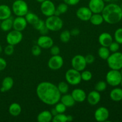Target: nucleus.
Masks as SVG:
<instances>
[{"label": "nucleus", "instance_id": "nucleus-1", "mask_svg": "<svg viewBox=\"0 0 122 122\" xmlns=\"http://www.w3.org/2000/svg\"><path fill=\"white\" fill-rule=\"evenodd\" d=\"M36 93L38 98L48 106H54L59 102L61 96L57 86L47 81L40 82L38 85Z\"/></svg>", "mask_w": 122, "mask_h": 122}, {"label": "nucleus", "instance_id": "nucleus-2", "mask_svg": "<svg viewBox=\"0 0 122 122\" xmlns=\"http://www.w3.org/2000/svg\"><path fill=\"white\" fill-rule=\"evenodd\" d=\"M101 14L105 22L110 25L118 23L122 19L121 7L114 3H111L105 5Z\"/></svg>", "mask_w": 122, "mask_h": 122}, {"label": "nucleus", "instance_id": "nucleus-3", "mask_svg": "<svg viewBox=\"0 0 122 122\" xmlns=\"http://www.w3.org/2000/svg\"><path fill=\"white\" fill-rule=\"evenodd\" d=\"M45 23L46 27L51 32H57L63 28V21L60 16L52 15L47 17Z\"/></svg>", "mask_w": 122, "mask_h": 122}, {"label": "nucleus", "instance_id": "nucleus-4", "mask_svg": "<svg viewBox=\"0 0 122 122\" xmlns=\"http://www.w3.org/2000/svg\"><path fill=\"white\" fill-rule=\"evenodd\" d=\"M107 62L110 69L120 70L122 68V53L119 51L113 52L107 59Z\"/></svg>", "mask_w": 122, "mask_h": 122}, {"label": "nucleus", "instance_id": "nucleus-5", "mask_svg": "<svg viewBox=\"0 0 122 122\" xmlns=\"http://www.w3.org/2000/svg\"><path fill=\"white\" fill-rule=\"evenodd\" d=\"M11 10L16 16L25 17L29 12L28 5L24 0H15L12 5Z\"/></svg>", "mask_w": 122, "mask_h": 122}, {"label": "nucleus", "instance_id": "nucleus-6", "mask_svg": "<svg viewBox=\"0 0 122 122\" xmlns=\"http://www.w3.org/2000/svg\"><path fill=\"white\" fill-rule=\"evenodd\" d=\"M106 79L107 84L112 86L115 87L119 85L122 79V76L120 70L111 69L107 72Z\"/></svg>", "mask_w": 122, "mask_h": 122}, {"label": "nucleus", "instance_id": "nucleus-7", "mask_svg": "<svg viewBox=\"0 0 122 122\" xmlns=\"http://www.w3.org/2000/svg\"><path fill=\"white\" fill-rule=\"evenodd\" d=\"M65 79L68 84L72 86L77 85L82 82L81 71L74 69H70L67 70L65 75Z\"/></svg>", "mask_w": 122, "mask_h": 122}, {"label": "nucleus", "instance_id": "nucleus-8", "mask_svg": "<svg viewBox=\"0 0 122 122\" xmlns=\"http://www.w3.org/2000/svg\"><path fill=\"white\" fill-rule=\"evenodd\" d=\"M23 36L21 32L13 29L8 32L6 36V41L7 44L15 46L20 44L22 41Z\"/></svg>", "mask_w": 122, "mask_h": 122}, {"label": "nucleus", "instance_id": "nucleus-9", "mask_svg": "<svg viewBox=\"0 0 122 122\" xmlns=\"http://www.w3.org/2000/svg\"><path fill=\"white\" fill-rule=\"evenodd\" d=\"M71 64L73 69L79 71L84 70L87 66L85 56L81 54L76 55L73 57L71 61Z\"/></svg>", "mask_w": 122, "mask_h": 122}, {"label": "nucleus", "instance_id": "nucleus-10", "mask_svg": "<svg viewBox=\"0 0 122 122\" xmlns=\"http://www.w3.org/2000/svg\"><path fill=\"white\" fill-rule=\"evenodd\" d=\"M41 4V11L45 16L50 17L54 15L56 7L52 1L51 0H45Z\"/></svg>", "mask_w": 122, "mask_h": 122}, {"label": "nucleus", "instance_id": "nucleus-11", "mask_svg": "<svg viewBox=\"0 0 122 122\" xmlns=\"http://www.w3.org/2000/svg\"><path fill=\"white\" fill-rule=\"evenodd\" d=\"M64 64V60L61 56H52L48 61V66L51 70H60Z\"/></svg>", "mask_w": 122, "mask_h": 122}, {"label": "nucleus", "instance_id": "nucleus-12", "mask_svg": "<svg viewBox=\"0 0 122 122\" xmlns=\"http://www.w3.org/2000/svg\"><path fill=\"white\" fill-rule=\"evenodd\" d=\"M109 116V111L105 107H100L94 113V118L96 121L98 122H107Z\"/></svg>", "mask_w": 122, "mask_h": 122}, {"label": "nucleus", "instance_id": "nucleus-13", "mask_svg": "<svg viewBox=\"0 0 122 122\" xmlns=\"http://www.w3.org/2000/svg\"><path fill=\"white\" fill-rule=\"evenodd\" d=\"M103 0H89L88 7L92 13H101L105 7Z\"/></svg>", "mask_w": 122, "mask_h": 122}, {"label": "nucleus", "instance_id": "nucleus-14", "mask_svg": "<svg viewBox=\"0 0 122 122\" xmlns=\"http://www.w3.org/2000/svg\"><path fill=\"white\" fill-rule=\"evenodd\" d=\"M76 16L83 21H89L92 13L88 7H81L76 11Z\"/></svg>", "mask_w": 122, "mask_h": 122}, {"label": "nucleus", "instance_id": "nucleus-15", "mask_svg": "<svg viewBox=\"0 0 122 122\" xmlns=\"http://www.w3.org/2000/svg\"><path fill=\"white\" fill-rule=\"evenodd\" d=\"M37 45L42 49H50L54 45V41L47 35H41L37 40Z\"/></svg>", "mask_w": 122, "mask_h": 122}, {"label": "nucleus", "instance_id": "nucleus-16", "mask_svg": "<svg viewBox=\"0 0 122 122\" xmlns=\"http://www.w3.org/2000/svg\"><path fill=\"white\" fill-rule=\"evenodd\" d=\"M27 24L25 17L17 16L13 19V29L19 32H23L26 28Z\"/></svg>", "mask_w": 122, "mask_h": 122}, {"label": "nucleus", "instance_id": "nucleus-17", "mask_svg": "<svg viewBox=\"0 0 122 122\" xmlns=\"http://www.w3.org/2000/svg\"><path fill=\"white\" fill-rule=\"evenodd\" d=\"M101 96L100 93L96 90L91 91L86 95V99L88 103L91 106H96L101 101Z\"/></svg>", "mask_w": 122, "mask_h": 122}, {"label": "nucleus", "instance_id": "nucleus-18", "mask_svg": "<svg viewBox=\"0 0 122 122\" xmlns=\"http://www.w3.org/2000/svg\"><path fill=\"white\" fill-rule=\"evenodd\" d=\"M72 97L75 102H82L86 99V94L83 89L81 88H76L73 89L71 93Z\"/></svg>", "mask_w": 122, "mask_h": 122}, {"label": "nucleus", "instance_id": "nucleus-19", "mask_svg": "<svg viewBox=\"0 0 122 122\" xmlns=\"http://www.w3.org/2000/svg\"><path fill=\"white\" fill-rule=\"evenodd\" d=\"M113 41L112 35L107 32H103L101 33L98 37L99 44L101 46L108 47L111 43Z\"/></svg>", "mask_w": 122, "mask_h": 122}, {"label": "nucleus", "instance_id": "nucleus-20", "mask_svg": "<svg viewBox=\"0 0 122 122\" xmlns=\"http://www.w3.org/2000/svg\"><path fill=\"white\" fill-rule=\"evenodd\" d=\"M13 85H14V80H13V77H10V76H7L2 80L0 91L1 92L8 91L12 89Z\"/></svg>", "mask_w": 122, "mask_h": 122}, {"label": "nucleus", "instance_id": "nucleus-21", "mask_svg": "<svg viewBox=\"0 0 122 122\" xmlns=\"http://www.w3.org/2000/svg\"><path fill=\"white\" fill-rule=\"evenodd\" d=\"M12 10L10 7L5 4L0 5V20H3L11 17Z\"/></svg>", "mask_w": 122, "mask_h": 122}, {"label": "nucleus", "instance_id": "nucleus-22", "mask_svg": "<svg viewBox=\"0 0 122 122\" xmlns=\"http://www.w3.org/2000/svg\"><path fill=\"white\" fill-rule=\"evenodd\" d=\"M52 114L48 110H44L40 112L37 116V120L39 122H50L52 121Z\"/></svg>", "mask_w": 122, "mask_h": 122}, {"label": "nucleus", "instance_id": "nucleus-23", "mask_svg": "<svg viewBox=\"0 0 122 122\" xmlns=\"http://www.w3.org/2000/svg\"><path fill=\"white\" fill-rule=\"evenodd\" d=\"M60 101L62 102L64 105H65L66 107H73L76 102L71 94H68L67 93L63 94V95L61 96Z\"/></svg>", "mask_w": 122, "mask_h": 122}, {"label": "nucleus", "instance_id": "nucleus-24", "mask_svg": "<svg viewBox=\"0 0 122 122\" xmlns=\"http://www.w3.org/2000/svg\"><path fill=\"white\" fill-rule=\"evenodd\" d=\"M21 107L17 102H13L11 104L8 108V112L10 114L14 117H17L21 113Z\"/></svg>", "mask_w": 122, "mask_h": 122}, {"label": "nucleus", "instance_id": "nucleus-25", "mask_svg": "<svg viewBox=\"0 0 122 122\" xmlns=\"http://www.w3.org/2000/svg\"><path fill=\"white\" fill-rule=\"evenodd\" d=\"M110 97L113 101L118 102L122 100V88H115L111 91Z\"/></svg>", "mask_w": 122, "mask_h": 122}, {"label": "nucleus", "instance_id": "nucleus-26", "mask_svg": "<svg viewBox=\"0 0 122 122\" xmlns=\"http://www.w3.org/2000/svg\"><path fill=\"white\" fill-rule=\"evenodd\" d=\"M13 19L11 17L8 19H5V20H1L0 28L4 32H9L13 28Z\"/></svg>", "mask_w": 122, "mask_h": 122}, {"label": "nucleus", "instance_id": "nucleus-27", "mask_svg": "<svg viewBox=\"0 0 122 122\" xmlns=\"http://www.w3.org/2000/svg\"><path fill=\"white\" fill-rule=\"evenodd\" d=\"M89 21L94 26H100L104 20L101 13H92Z\"/></svg>", "mask_w": 122, "mask_h": 122}, {"label": "nucleus", "instance_id": "nucleus-28", "mask_svg": "<svg viewBox=\"0 0 122 122\" xmlns=\"http://www.w3.org/2000/svg\"><path fill=\"white\" fill-rule=\"evenodd\" d=\"M98 54L101 59L104 60H107L110 55V51L108 47L101 46L98 50Z\"/></svg>", "mask_w": 122, "mask_h": 122}, {"label": "nucleus", "instance_id": "nucleus-29", "mask_svg": "<svg viewBox=\"0 0 122 122\" xmlns=\"http://www.w3.org/2000/svg\"><path fill=\"white\" fill-rule=\"evenodd\" d=\"M25 18L27 23L30 24L32 25H33L35 23H36L39 19V17L37 14L32 13V12H28L25 15Z\"/></svg>", "mask_w": 122, "mask_h": 122}, {"label": "nucleus", "instance_id": "nucleus-30", "mask_svg": "<svg viewBox=\"0 0 122 122\" xmlns=\"http://www.w3.org/2000/svg\"><path fill=\"white\" fill-rule=\"evenodd\" d=\"M68 8H69V5H67L66 3H64V2L59 4L58 5V6L56 7L54 15H57V16H60L61 14H65L68 11Z\"/></svg>", "mask_w": 122, "mask_h": 122}, {"label": "nucleus", "instance_id": "nucleus-31", "mask_svg": "<svg viewBox=\"0 0 122 122\" xmlns=\"http://www.w3.org/2000/svg\"><path fill=\"white\" fill-rule=\"evenodd\" d=\"M71 36L70 31L68 30H64L60 35V39L63 43H67L70 41Z\"/></svg>", "mask_w": 122, "mask_h": 122}, {"label": "nucleus", "instance_id": "nucleus-32", "mask_svg": "<svg viewBox=\"0 0 122 122\" xmlns=\"http://www.w3.org/2000/svg\"><path fill=\"white\" fill-rule=\"evenodd\" d=\"M58 91L60 92L61 94H65L69 92V84L67 82L62 81L60 82L57 85Z\"/></svg>", "mask_w": 122, "mask_h": 122}, {"label": "nucleus", "instance_id": "nucleus-33", "mask_svg": "<svg viewBox=\"0 0 122 122\" xmlns=\"http://www.w3.org/2000/svg\"><path fill=\"white\" fill-rule=\"evenodd\" d=\"M81 75L82 81H85V82H88L92 78V73L89 70H85V69L82 71V73H81Z\"/></svg>", "mask_w": 122, "mask_h": 122}, {"label": "nucleus", "instance_id": "nucleus-34", "mask_svg": "<svg viewBox=\"0 0 122 122\" xmlns=\"http://www.w3.org/2000/svg\"><path fill=\"white\" fill-rule=\"evenodd\" d=\"M52 121L53 122H67V115H66L64 113H58L53 116Z\"/></svg>", "mask_w": 122, "mask_h": 122}, {"label": "nucleus", "instance_id": "nucleus-35", "mask_svg": "<svg viewBox=\"0 0 122 122\" xmlns=\"http://www.w3.org/2000/svg\"><path fill=\"white\" fill-rule=\"evenodd\" d=\"M107 86V82H104V81H99L97 83H96L95 86V90L99 92H101L104 91L106 89Z\"/></svg>", "mask_w": 122, "mask_h": 122}, {"label": "nucleus", "instance_id": "nucleus-36", "mask_svg": "<svg viewBox=\"0 0 122 122\" xmlns=\"http://www.w3.org/2000/svg\"><path fill=\"white\" fill-rule=\"evenodd\" d=\"M114 37L116 42L119 44H122V28L117 29L115 31Z\"/></svg>", "mask_w": 122, "mask_h": 122}, {"label": "nucleus", "instance_id": "nucleus-37", "mask_svg": "<svg viewBox=\"0 0 122 122\" xmlns=\"http://www.w3.org/2000/svg\"><path fill=\"white\" fill-rule=\"evenodd\" d=\"M55 109L56 110V111L58 113H64L66 111L67 107L65 105L63 104L62 102H57L56 104L54 105Z\"/></svg>", "mask_w": 122, "mask_h": 122}, {"label": "nucleus", "instance_id": "nucleus-38", "mask_svg": "<svg viewBox=\"0 0 122 122\" xmlns=\"http://www.w3.org/2000/svg\"><path fill=\"white\" fill-rule=\"evenodd\" d=\"M31 52L32 55L35 57L40 56L42 53V48L38 45H35L31 49Z\"/></svg>", "mask_w": 122, "mask_h": 122}, {"label": "nucleus", "instance_id": "nucleus-39", "mask_svg": "<svg viewBox=\"0 0 122 122\" xmlns=\"http://www.w3.org/2000/svg\"><path fill=\"white\" fill-rule=\"evenodd\" d=\"M4 52L6 56H11L14 52V46L10 45V44H8L4 49Z\"/></svg>", "mask_w": 122, "mask_h": 122}, {"label": "nucleus", "instance_id": "nucleus-40", "mask_svg": "<svg viewBox=\"0 0 122 122\" xmlns=\"http://www.w3.org/2000/svg\"><path fill=\"white\" fill-rule=\"evenodd\" d=\"M108 49L110 51V52H115L119 51L120 48V44L117 43V42H112L110 45L108 46Z\"/></svg>", "mask_w": 122, "mask_h": 122}, {"label": "nucleus", "instance_id": "nucleus-41", "mask_svg": "<svg viewBox=\"0 0 122 122\" xmlns=\"http://www.w3.org/2000/svg\"><path fill=\"white\" fill-rule=\"evenodd\" d=\"M45 26V21H44L43 20H41V19H39V20L37 21L36 23H35L34 25H33V27L35 29L39 31L42 28L44 27Z\"/></svg>", "mask_w": 122, "mask_h": 122}, {"label": "nucleus", "instance_id": "nucleus-42", "mask_svg": "<svg viewBox=\"0 0 122 122\" xmlns=\"http://www.w3.org/2000/svg\"><path fill=\"white\" fill-rule=\"evenodd\" d=\"M50 54L52 56H57V55H59L60 53V48L57 45H53L50 48Z\"/></svg>", "mask_w": 122, "mask_h": 122}, {"label": "nucleus", "instance_id": "nucleus-43", "mask_svg": "<svg viewBox=\"0 0 122 122\" xmlns=\"http://www.w3.org/2000/svg\"><path fill=\"white\" fill-rule=\"evenodd\" d=\"M85 60L87 64H92V63L95 61V57H94L92 54H87L86 56L85 57Z\"/></svg>", "mask_w": 122, "mask_h": 122}, {"label": "nucleus", "instance_id": "nucleus-44", "mask_svg": "<svg viewBox=\"0 0 122 122\" xmlns=\"http://www.w3.org/2000/svg\"><path fill=\"white\" fill-rule=\"evenodd\" d=\"M81 0H63V2L68 5L74 6L76 5L79 3Z\"/></svg>", "mask_w": 122, "mask_h": 122}, {"label": "nucleus", "instance_id": "nucleus-45", "mask_svg": "<svg viewBox=\"0 0 122 122\" xmlns=\"http://www.w3.org/2000/svg\"><path fill=\"white\" fill-rule=\"evenodd\" d=\"M7 63L4 58L0 57V71H3L7 67Z\"/></svg>", "mask_w": 122, "mask_h": 122}, {"label": "nucleus", "instance_id": "nucleus-46", "mask_svg": "<svg viewBox=\"0 0 122 122\" xmlns=\"http://www.w3.org/2000/svg\"><path fill=\"white\" fill-rule=\"evenodd\" d=\"M70 32L71 36H78L80 34V32H80V30L78 29L74 28L73 29H71L70 31Z\"/></svg>", "mask_w": 122, "mask_h": 122}, {"label": "nucleus", "instance_id": "nucleus-47", "mask_svg": "<svg viewBox=\"0 0 122 122\" xmlns=\"http://www.w3.org/2000/svg\"><path fill=\"white\" fill-rule=\"evenodd\" d=\"M49 31L50 30H48V29L46 27V26H45L43 28H42L39 32L41 35H47Z\"/></svg>", "mask_w": 122, "mask_h": 122}, {"label": "nucleus", "instance_id": "nucleus-48", "mask_svg": "<svg viewBox=\"0 0 122 122\" xmlns=\"http://www.w3.org/2000/svg\"><path fill=\"white\" fill-rule=\"evenodd\" d=\"M50 112H51V114H52V116H56V114H58V113H57V112L56 111V110L55 109V108H52V109L51 110V111H50Z\"/></svg>", "mask_w": 122, "mask_h": 122}, {"label": "nucleus", "instance_id": "nucleus-49", "mask_svg": "<svg viewBox=\"0 0 122 122\" xmlns=\"http://www.w3.org/2000/svg\"><path fill=\"white\" fill-rule=\"evenodd\" d=\"M73 120V117L71 115H67V122H72Z\"/></svg>", "mask_w": 122, "mask_h": 122}, {"label": "nucleus", "instance_id": "nucleus-50", "mask_svg": "<svg viewBox=\"0 0 122 122\" xmlns=\"http://www.w3.org/2000/svg\"><path fill=\"white\" fill-rule=\"evenodd\" d=\"M36 1L37 2H39V3H42V2H44V1H45V0H36Z\"/></svg>", "mask_w": 122, "mask_h": 122}, {"label": "nucleus", "instance_id": "nucleus-51", "mask_svg": "<svg viewBox=\"0 0 122 122\" xmlns=\"http://www.w3.org/2000/svg\"><path fill=\"white\" fill-rule=\"evenodd\" d=\"M2 51H3V50H2V46H1V45H0V54H1V52H2Z\"/></svg>", "mask_w": 122, "mask_h": 122}, {"label": "nucleus", "instance_id": "nucleus-52", "mask_svg": "<svg viewBox=\"0 0 122 122\" xmlns=\"http://www.w3.org/2000/svg\"><path fill=\"white\" fill-rule=\"evenodd\" d=\"M105 2H110L112 0H103Z\"/></svg>", "mask_w": 122, "mask_h": 122}, {"label": "nucleus", "instance_id": "nucleus-53", "mask_svg": "<svg viewBox=\"0 0 122 122\" xmlns=\"http://www.w3.org/2000/svg\"><path fill=\"white\" fill-rule=\"evenodd\" d=\"M120 73H121V75H122V68L121 69H120Z\"/></svg>", "mask_w": 122, "mask_h": 122}, {"label": "nucleus", "instance_id": "nucleus-54", "mask_svg": "<svg viewBox=\"0 0 122 122\" xmlns=\"http://www.w3.org/2000/svg\"><path fill=\"white\" fill-rule=\"evenodd\" d=\"M120 85H121V86H122V79L121 82H120Z\"/></svg>", "mask_w": 122, "mask_h": 122}, {"label": "nucleus", "instance_id": "nucleus-55", "mask_svg": "<svg viewBox=\"0 0 122 122\" xmlns=\"http://www.w3.org/2000/svg\"><path fill=\"white\" fill-rule=\"evenodd\" d=\"M120 7H121V9L122 10V4L121 5V6H120Z\"/></svg>", "mask_w": 122, "mask_h": 122}, {"label": "nucleus", "instance_id": "nucleus-56", "mask_svg": "<svg viewBox=\"0 0 122 122\" xmlns=\"http://www.w3.org/2000/svg\"><path fill=\"white\" fill-rule=\"evenodd\" d=\"M1 20H0V25H1Z\"/></svg>", "mask_w": 122, "mask_h": 122}, {"label": "nucleus", "instance_id": "nucleus-57", "mask_svg": "<svg viewBox=\"0 0 122 122\" xmlns=\"http://www.w3.org/2000/svg\"><path fill=\"white\" fill-rule=\"evenodd\" d=\"M14 1H15V0H14Z\"/></svg>", "mask_w": 122, "mask_h": 122}]
</instances>
